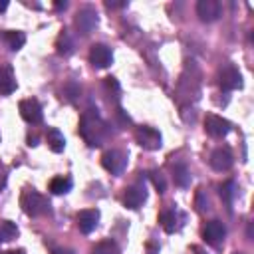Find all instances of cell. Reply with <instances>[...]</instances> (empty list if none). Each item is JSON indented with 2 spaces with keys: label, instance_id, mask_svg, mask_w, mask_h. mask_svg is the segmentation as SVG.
I'll return each instance as SVG.
<instances>
[{
  "label": "cell",
  "instance_id": "obj_1",
  "mask_svg": "<svg viewBox=\"0 0 254 254\" xmlns=\"http://www.w3.org/2000/svg\"><path fill=\"white\" fill-rule=\"evenodd\" d=\"M79 135L89 147H99L107 137V125L99 117L97 109H89L79 119Z\"/></svg>",
  "mask_w": 254,
  "mask_h": 254
},
{
  "label": "cell",
  "instance_id": "obj_30",
  "mask_svg": "<svg viewBox=\"0 0 254 254\" xmlns=\"http://www.w3.org/2000/svg\"><path fill=\"white\" fill-rule=\"evenodd\" d=\"M105 6L107 8H123V6H127V2H105Z\"/></svg>",
  "mask_w": 254,
  "mask_h": 254
},
{
  "label": "cell",
  "instance_id": "obj_23",
  "mask_svg": "<svg viewBox=\"0 0 254 254\" xmlns=\"http://www.w3.org/2000/svg\"><path fill=\"white\" fill-rule=\"evenodd\" d=\"M218 192H220V198L226 202V206H230L232 200H234V194H236V185H234V181L222 183V185L218 187Z\"/></svg>",
  "mask_w": 254,
  "mask_h": 254
},
{
  "label": "cell",
  "instance_id": "obj_10",
  "mask_svg": "<svg viewBox=\"0 0 254 254\" xmlns=\"http://www.w3.org/2000/svg\"><path fill=\"white\" fill-rule=\"evenodd\" d=\"M89 62L93 67H107L113 62V52L105 44H95L89 50Z\"/></svg>",
  "mask_w": 254,
  "mask_h": 254
},
{
  "label": "cell",
  "instance_id": "obj_11",
  "mask_svg": "<svg viewBox=\"0 0 254 254\" xmlns=\"http://www.w3.org/2000/svg\"><path fill=\"white\" fill-rule=\"evenodd\" d=\"M196 14L202 22H214L222 14L220 2L218 0H198L196 2Z\"/></svg>",
  "mask_w": 254,
  "mask_h": 254
},
{
  "label": "cell",
  "instance_id": "obj_33",
  "mask_svg": "<svg viewBox=\"0 0 254 254\" xmlns=\"http://www.w3.org/2000/svg\"><path fill=\"white\" fill-rule=\"evenodd\" d=\"M8 8V0H0V12H4Z\"/></svg>",
  "mask_w": 254,
  "mask_h": 254
},
{
  "label": "cell",
  "instance_id": "obj_26",
  "mask_svg": "<svg viewBox=\"0 0 254 254\" xmlns=\"http://www.w3.org/2000/svg\"><path fill=\"white\" fill-rule=\"evenodd\" d=\"M194 206H196V210H198V212H206V210H208V196H206V192H204L202 189H198V190H196Z\"/></svg>",
  "mask_w": 254,
  "mask_h": 254
},
{
  "label": "cell",
  "instance_id": "obj_5",
  "mask_svg": "<svg viewBox=\"0 0 254 254\" xmlns=\"http://www.w3.org/2000/svg\"><path fill=\"white\" fill-rule=\"evenodd\" d=\"M99 18H97V12L91 8V6H83L81 10H77L75 14V28L81 32V34H91L97 26Z\"/></svg>",
  "mask_w": 254,
  "mask_h": 254
},
{
  "label": "cell",
  "instance_id": "obj_4",
  "mask_svg": "<svg viewBox=\"0 0 254 254\" xmlns=\"http://www.w3.org/2000/svg\"><path fill=\"white\" fill-rule=\"evenodd\" d=\"M18 109H20L22 119H24V121H28V123H32V125L42 123V119H44L42 105H40V101H38V99H34V97H30V99H22V101H20V105H18Z\"/></svg>",
  "mask_w": 254,
  "mask_h": 254
},
{
  "label": "cell",
  "instance_id": "obj_14",
  "mask_svg": "<svg viewBox=\"0 0 254 254\" xmlns=\"http://www.w3.org/2000/svg\"><path fill=\"white\" fill-rule=\"evenodd\" d=\"M224 236H226V226L220 220H210L202 228V238L208 244H218V242L224 240Z\"/></svg>",
  "mask_w": 254,
  "mask_h": 254
},
{
  "label": "cell",
  "instance_id": "obj_36",
  "mask_svg": "<svg viewBox=\"0 0 254 254\" xmlns=\"http://www.w3.org/2000/svg\"><path fill=\"white\" fill-rule=\"evenodd\" d=\"M149 254H157V248L153 244H149Z\"/></svg>",
  "mask_w": 254,
  "mask_h": 254
},
{
  "label": "cell",
  "instance_id": "obj_28",
  "mask_svg": "<svg viewBox=\"0 0 254 254\" xmlns=\"http://www.w3.org/2000/svg\"><path fill=\"white\" fill-rule=\"evenodd\" d=\"M105 87H107L109 91H111V89H113V91H119V83H117V79H115V77H111V75H109V77H105Z\"/></svg>",
  "mask_w": 254,
  "mask_h": 254
},
{
  "label": "cell",
  "instance_id": "obj_22",
  "mask_svg": "<svg viewBox=\"0 0 254 254\" xmlns=\"http://www.w3.org/2000/svg\"><path fill=\"white\" fill-rule=\"evenodd\" d=\"M18 236V228L12 220H2L0 222V242H8L14 240Z\"/></svg>",
  "mask_w": 254,
  "mask_h": 254
},
{
  "label": "cell",
  "instance_id": "obj_7",
  "mask_svg": "<svg viewBox=\"0 0 254 254\" xmlns=\"http://www.w3.org/2000/svg\"><path fill=\"white\" fill-rule=\"evenodd\" d=\"M208 163H210V167H212L214 171L222 173V171H228V169L234 165V155H232V151H230L228 147H216V149L210 153Z\"/></svg>",
  "mask_w": 254,
  "mask_h": 254
},
{
  "label": "cell",
  "instance_id": "obj_19",
  "mask_svg": "<svg viewBox=\"0 0 254 254\" xmlns=\"http://www.w3.org/2000/svg\"><path fill=\"white\" fill-rule=\"evenodd\" d=\"M179 222V214H177V210L175 208H165L163 212H161V224H163V228H165V232H175L177 230V224Z\"/></svg>",
  "mask_w": 254,
  "mask_h": 254
},
{
  "label": "cell",
  "instance_id": "obj_25",
  "mask_svg": "<svg viewBox=\"0 0 254 254\" xmlns=\"http://www.w3.org/2000/svg\"><path fill=\"white\" fill-rule=\"evenodd\" d=\"M149 177H151V183H153V187L157 189V192L163 194V192L167 190V181H165V177H163L159 171H153Z\"/></svg>",
  "mask_w": 254,
  "mask_h": 254
},
{
  "label": "cell",
  "instance_id": "obj_20",
  "mask_svg": "<svg viewBox=\"0 0 254 254\" xmlns=\"http://www.w3.org/2000/svg\"><path fill=\"white\" fill-rule=\"evenodd\" d=\"M56 48H58V54H60V56H69V54L73 52V40H71L69 32L64 30V32L58 36V40H56Z\"/></svg>",
  "mask_w": 254,
  "mask_h": 254
},
{
  "label": "cell",
  "instance_id": "obj_9",
  "mask_svg": "<svg viewBox=\"0 0 254 254\" xmlns=\"http://www.w3.org/2000/svg\"><path fill=\"white\" fill-rule=\"evenodd\" d=\"M147 198V189H145V183H135L131 185L127 190H125V196H123V204L127 208H139Z\"/></svg>",
  "mask_w": 254,
  "mask_h": 254
},
{
  "label": "cell",
  "instance_id": "obj_16",
  "mask_svg": "<svg viewBox=\"0 0 254 254\" xmlns=\"http://www.w3.org/2000/svg\"><path fill=\"white\" fill-rule=\"evenodd\" d=\"M46 141H48V147H50L54 153H62L64 147H65L64 133H62L60 129H56V127L48 129V133H46Z\"/></svg>",
  "mask_w": 254,
  "mask_h": 254
},
{
  "label": "cell",
  "instance_id": "obj_2",
  "mask_svg": "<svg viewBox=\"0 0 254 254\" xmlns=\"http://www.w3.org/2000/svg\"><path fill=\"white\" fill-rule=\"evenodd\" d=\"M20 206L28 216H42L50 212V202L44 194H40L34 189H24L20 194Z\"/></svg>",
  "mask_w": 254,
  "mask_h": 254
},
{
  "label": "cell",
  "instance_id": "obj_6",
  "mask_svg": "<svg viewBox=\"0 0 254 254\" xmlns=\"http://www.w3.org/2000/svg\"><path fill=\"white\" fill-rule=\"evenodd\" d=\"M101 165H103L111 175H119V173L125 169V165H127V157H125V153L119 151V149H109V151L103 153Z\"/></svg>",
  "mask_w": 254,
  "mask_h": 254
},
{
  "label": "cell",
  "instance_id": "obj_3",
  "mask_svg": "<svg viewBox=\"0 0 254 254\" xmlns=\"http://www.w3.org/2000/svg\"><path fill=\"white\" fill-rule=\"evenodd\" d=\"M135 141H137L143 149L155 151V149L161 147V133H159L157 129H153V127L143 125V127H137V129H135Z\"/></svg>",
  "mask_w": 254,
  "mask_h": 254
},
{
  "label": "cell",
  "instance_id": "obj_31",
  "mask_svg": "<svg viewBox=\"0 0 254 254\" xmlns=\"http://www.w3.org/2000/svg\"><path fill=\"white\" fill-rule=\"evenodd\" d=\"M54 254H75L73 250H69V248H56L54 250Z\"/></svg>",
  "mask_w": 254,
  "mask_h": 254
},
{
  "label": "cell",
  "instance_id": "obj_29",
  "mask_svg": "<svg viewBox=\"0 0 254 254\" xmlns=\"http://www.w3.org/2000/svg\"><path fill=\"white\" fill-rule=\"evenodd\" d=\"M117 117H119V121H121L123 125H129V123H131V117H129L123 109H117Z\"/></svg>",
  "mask_w": 254,
  "mask_h": 254
},
{
  "label": "cell",
  "instance_id": "obj_15",
  "mask_svg": "<svg viewBox=\"0 0 254 254\" xmlns=\"http://www.w3.org/2000/svg\"><path fill=\"white\" fill-rule=\"evenodd\" d=\"M16 77L12 65H0V95H8L16 89Z\"/></svg>",
  "mask_w": 254,
  "mask_h": 254
},
{
  "label": "cell",
  "instance_id": "obj_32",
  "mask_svg": "<svg viewBox=\"0 0 254 254\" xmlns=\"http://www.w3.org/2000/svg\"><path fill=\"white\" fill-rule=\"evenodd\" d=\"M54 6H56V8H58V10H64V8H65V6H67V2H65V0H64V2H56V4H54Z\"/></svg>",
  "mask_w": 254,
  "mask_h": 254
},
{
  "label": "cell",
  "instance_id": "obj_34",
  "mask_svg": "<svg viewBox=\"0 0 254 254\" xmlns=\"http://www.w3.org/2000/svg\"><path fill=\"white\" fill-rule=\"evenodd\" d=\"M2 254H24L22 250H6V252H2Z\"/></svg>",
  "mask_w": 254,
  "mask_h": 254
},
{
  "label": "cell",
  "instance_id": "obj_17",
  "mask_svg": "<svg viewBox=\"0 0 254 254\" xmlns=\"http://www.w3.org/2000/svg\"><path fill=\"white\" fill-rule=\"evenodd\" d=\"M173 181L181 189H187L190 185V171H189V167L185 163H177L173 167Z\"/></svg>",
  "mask_w": 254,
  "mask_h": 254
},
{
  "label": "cell",
  "instance_id": "obj_18",
  "mask_svg": "<svg viewBox=\"0 0 254 254\" xmlns=\"http://www.w3.org/2000/svg\"><path fill=\"white\" fill-rule=\"evenodd\" d=\"M4 42L8 44V48H10L12 52H18L20 48H24V44H26V36H24V32L8 30V32L4 34Z\"/></svg>",
  "mask_w": 254,
  "mask_h": 254
},
{
  "label": "cell",
  "instance_id": "obj_12",
  "mask_svg": "<svg viewBox=\"0 0 254 254\" xmlns=\"http://www.w3.org/2000/svg\"><path fill=\"white\" fill-rule=\"evenodd\" d=\"M204 129L210 137H224L230 131V123L220 115H206L204 117Z\"/></svg>",
  "mask_w": 254,
  "mask_h": 254
},
{
  "label": "cell",
  "instance_id": "obj_13",
  "mask_svg": "<svg viewBox=\"0 0 254 254\" xmlns=\"http://www.w3.org/2000/svg\"><path fill=\"white\" fill-rule=\"evenodd\" d=\"M77 228L83 232V234H89L95 230L97 222H99V210L97 208H85V210H79L77 212Z\"/></svg>",
  "mask_w": 254,
  "mask_h": 254
},
{
  "label": "cell",
  "instance_id": "obj_35",
  "mask_svg": "<svg viewBox=\"0 0 254 254\" xmlns=\"http://www.w3.org/2000/svg\"><path fill=\"white\" fill-rule=\"evenodd\" d=\"M4 185V171H2V165H0V187Z\"/></svg>",
  "mask_w": 254,
  "mask_h": 254
},
{
  "label": "cell",
  "instance_id": "obj_37",
  "mask_svg": "<svg viewBox=\"0 0 254 254\" xmlns=\"http://www.w3.org/2000/svg\"><path fill=\"white\" fill-rule=\"evenodd\" d=\"M234 254H240V252H234Z\"/></svg>",
  "mask_w": 254,
  "mask_h": 254
},
{
  "label": "cell",
  "instance_id": "obj_8",
  "mask_svg": "<svg viewBox=\"0 0 254 254\" xmlns=\"http://www.w3.org/2000/svg\"><path fill=\"white\" fill-rule=\"evenodd\" d=\"M218 83L222 89L230 91V89H238L242 87V75L240 71L234 67V65H224L220 71H218Z\"/></svg>",
  "mask_w": 254,
  "mask_h": 254
},
{
  "label": "cell",
  "instance_id": "obj_27",
  "mask_svg": "<svg viewBox=\"0 0 254 254\" xmlns=\"http://www.w3.org/2000/svg\"><path fill=\"white\" fill-rule=\"evenodd\" d=\"M64 95H65L69 101H73V99H75V95H79V85H77V83H73V81H69V83L64 87Z\"/></svg>",
  "mask_w": 254,
  "mask_h": 254
},
{
  "label": "cell",
  "instance_id": "obj_21",
  "mask_svg": "<svg viewBox=\"0 0 254 254\" xmlns=\"http://www.w3.org/2000/svg\"><path fill=\"white\" fill-rule=\"evenodd\" d=\"M71 189V179L69 177H54L50 181V190L54 194H65Z\"/></svg>",
  "mask_w": 254,
  "mask_h": 254
},
{
  "label": "cell",
  "instance_id": "obj_24",
  "mask_svg": "<svg viewBox=\"0 0 254 254\" xmlns=\"http://www.w3.org/2000/svg\"><path fill=\"white\" fill-rule=\"evenodd\" d=\"M91 254H119V248L113 240H101L91 248Z\"/></svg>",
  "mask_w": 254,
  "mask_h": 254
}]
</instances>
